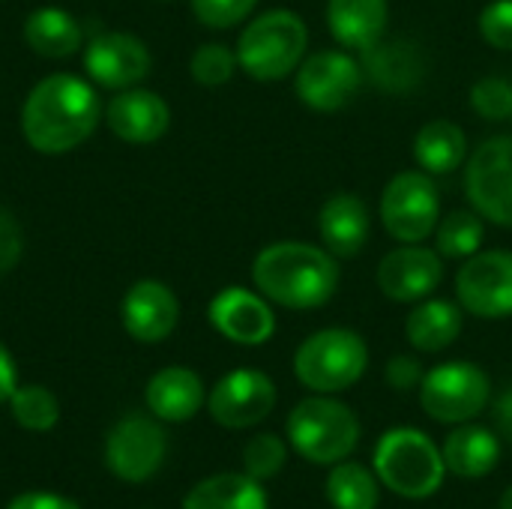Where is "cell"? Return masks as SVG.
Returning <instances> with one entry per match:
<instances>
[{
	"instance_id": "obj_27",
	"label": "cell",
	"mask_w": 512,
	"mask_h": 509,
	"mask_svg": "<svg viewBox=\"0 0 512 509\" xmlns=\"http://www.w3.org/2000/svg\"><path fill=\"white\" fill-rule=\"evenodd\" d=\"M24 39L42 57H69L81 45V27L69 12L45 6L27 18Z\"/></svg>"
},
{
	"instance_id": "obj_21",
	"label": "cell",
	"mask_w": 512,
	"mask_h": 509,
	"mask_svg": "<svg viewBox=\"0 0 512 509\" xmlns=\"http://www.w3.org/2000/svg\"><path fill=\"white\" fill-rule=\"evenodd\" d=\"M204 405V384L192 369L171 366L150 378L147 384V408L153 417L165 423H186Z\"/></svg>"
},
{
	"instance_id": "obj_20",
	"label": "cell",
	"mask_w": 512,
	"mask_h": 509,
	"mask_svg": "<svg viewBox=\"0 0 512 509\" xmlns=\"http://www.w3.org/2000/svg\"><path fill=\"white\" fill-rule=\"evenodd\" d=\"M387 18V0H327L330 33L351 51L375 48L387 33Z\"/></svg>"
},
{
	"instance_id": "obj_31",
	"label": "cell",
	"mask_w": 512,
	"mask_h": 509,
	"mask_svg": "<svg viewBox=\"0 0 512 509\" xmlns=\"http://www.w3.org/2000/svg\"><path fill=\"white\" fill-rule=\"evenodd\" d=\"M288 450L276 435H255L243 450V468L252 480H273L285 468Z\"/></svg>"
},
{
	"instance_id": "obj_10",
	"label": "cell",
	"mask_w": 512,
	"mask_h": 509,
	"mask_svg": "<svg viewBox=\"0 0 512 509\" xmlns=\"http://www.w3.org/2000/svg\"><path fill=\"white\" fill-rule=\"evenodd\" d=\"M456 294L465 312L477 318L512 315V252L489 249L465 258L456 276Z\"/></svg>"
},
{
	"instance_id": "obj_6",
	"label": "cell",
	"mask_w": 512,
	"mask_h": 509,
	"mask_svg": "<svg viewBox=\"0 0 512 509\" xmlns=\"http://www.w3.org/2000/svg\"><path fill=\"white\" fill-rule=\"evenodd\" d=\"M288 438L303 459L315 465H336L348 453H354L360 441V423L348 405L315 396L303 399L291 411Z\"/></svg>"
},
{
	"instance_id": "obj_9",
	"label": "cell",
	"mask_w": 512,
	"mask_h": 509,
	"mask_svg": "<svg viewBox=\"0 0 512 509\" xmlns=\"http://www.w3.org/2000/svg\"><path fill=\"white\" fill-rule=\"evenodd\" d=\"M465 192L483 219L512 228V135H495L471 153Z\"/></svg>"
},
{
	"instance_id": "obj_1",
	"label": "cell",
	"mask_w": 512,
	"mask_h": 509,
	"mask_svg": "<svg viewBox=\"0 0 512 509\" xmlns=\"http://www.w3.org/2000/svg\"><path fill=\"white\" fill-rule=\"evenodd\" d=\"M99 120L93 87L75 75H51L39 81L21 111V129L39 153H69L84 144Z\"/></svg>"
},
{
	"instance_id": "obj_7",
	"label": "cell",
	"mask_w": 512,
	"mask_h": 509,
	"mask_svg": "<svg viewBox=\"0 0 512 509\" xmlns=\"http://www.w3.org/2000/svg\"><path fill=\"white\" fill-rule=\"evenodd\" d=\"M489 396V375L462 360L435 366L420 384V405L438 423H468L480 417L489 405Z\"/></svg>"
},
{
	"instance_id": "obj_2",
	"label": "cell",
	"mask_w": 512,
	"mask_h": 509,
	"mask_svg": "<svg viewBox=\"0 0 512 509\" xmlns=\"http://www.w3.org/2000/svg\"><path fill=\"white\" fill-rule=\"evenodd\" d=\"M252 279L267 300L285 309H318L339 288V264L327 249L285 240L255 258Z\"/></svg>"
},
{
	"instance_id": "obj_15",
	"label": "cell",
	"mask_w": 512,
	"mask_h": 509,
	"mask_svg": "<svg viewBox=\"0 0 512 509\" xmlns=\"http://www.w3.org/2000/svg\"><path fill=\"white\" fill-rule=\"evenodd\" d=\"M441 279H444L441 255L417 243L393 249L390 255H384L378 267V285L396 303L426 300L441 285Z\"/></svg>"
},
{
	"instance_id": "obj_17",
	"label": "cell",
	"mask_w": 512,
	"mask_h": 509,
	"mask_svg": "<svg viewBox=\"0 0 512 509\" xmlns=\"http://www.w3.org/2000/svg\"><path fill=\"white\" fill-rule=\"evenodd\" d=\"M210 324L237 345H264L276 330L270 306L246 288L219 291L210 303Z\"/></svg>"
},
{
	"instance_id": "obj_35",
	"label": "cell",
	"mask_w": 512,
	"mask_h": 509,
	"mask_svg": "<svg viewBox=\"0 0 512 509\" xmlns=\"http://www.w3.org/2000/svg\"><path fill=\"white\" fill-rule=\"evenodd\" d=\"M480 33L492 48L512 51V0H492L480 12Z\"/></svg>"
},
{
	"instance_id": "obj_29",
	"label": "cell",
	"mask_w": 512,
	"mask_h": 509,
	"mask_svg": "<svg viewBox=\"0 0 512 509\" xmlns=\"http://www.w3.org/2000/svg\"><path fill=\"white\" fill-rule=\"evenodd\" d=\"M483 216L480 213H465L456 210L447 219L438 222L435 228V240H438V252L444 258H471L480 252L483 243Z\"/></svg>"
},
{
	"instance_id": "obj_11",
	"label": "cell",
	"mask_w": 512,
	"mask_h": 509,
	"mask_svg": "<svg viewBox=\"0 0 512 509\" xmlns=\"http://www.w3.org/2000/svg\"><path fill=\"white\" fill-rule=\"evenodd\" d=\"M108 471L126 483L150 480L165 462V432L159 423L141 414H129L120 420L105 444Z\"/></svg>"
},
{
	"instance_id": "obj_5",
	"label": "cell",
	"mask_w": 512,
	"mask_h": 509,
	"mask_svg": "<svg viewBox=\"0 0 512 509\" xmlns=\"http://www.w3.org/2000/svg\"><path fill=\"white\" fill-rule=\"evenodd\" d=\"M369 366V348L354 330L330 327L312 333L294 354V375L315 393H339L354 387Z\"/></svg>"
},
{
	"instance_id": "obj_23",
	"label": "cell",
	"mask_w": 512,
	"mask_h": 509,
	"mask_svg": "<svg viewBox=\"0 0 512 509\" xmlns=\"http://www.w3.org/2000/svg\"><path fill=\"white\" fill-rule=\"evenodd\" d=\"M405 333L417 351H444L462 333V309L450 300H426L408 315Z\"/></svg>"
},
{
	"instance_id": "obj_40",
	"label": "cell",
	"mask_w": 512,
	"mask_h": 509,
	"mask_svg": "<svg viewBox=\"0 0 512 509\" xmlns=\"http://www.w3.org/2000/svg\"><path fill=\"white\" fill-rule=\"evenodd\" d=\"M495 423H498L501 435L512 441V384L504 390V396L495 402Z\"/></svg>"
},
{
	"instance_id": "obj_3",
	"label": "cell",
	"mask_w": 512,
	"mask_h": 509,
	"mask_svg": "<svg viewBox=\"0 0 512 509\" xmlns=\"http://www.w3.org/2000/svg\"><path fill=\"white\" fill-rule=\"evenodd\" d=\"M375 474L393 495L423 501L441 489L447 465L429 435L417 429H393L375 447Z\"/></svg>"
},
{
	"instance_id": "obj_16",
	"label": "cell",
	"mask_w": 512,
	"mask_h": 509,
	"mask_svg": "<svg viewBox=\"0 0 512 509\" xmlns=\"http://www.w3.org/2000/svg\"><path fill=\"white\" fill-rule=\"evenodd\" d=\"M180 318V303L168 285L144 279L135 282L123 297V327L138 342H162L174 333Z\"/></svg>"
},
{
	"instance_id": "obj_25",
	"label": "cell",
	"mask_w": 512,
	"mask_h": 509,
	"mask_svg": "<svg viewBox=\"0 0 512 509\" xmlns=\"http://www.w3.org/2000/svg\"><path fill=\"white\" fill-rule=\"evenodd\" d=\"M366 54V66L363 72H369V78L384 87V90H411L420 78H423V63L414 45L396 39V42H378L375 48L363 51Z\"/></svg>"
},
{
	"instance_id": "obj_34",
	"label": "cell",
	"mask_w": 512,
	"mask_h": 509,
	"mask_svg": "<svg viewBox=\"0 0 512 509\" xmlns=\"http://www.w3.org/2000/svg\"><path fill=\"white\" fill-rule=\"evenodd\" d=\"M258 0H192V12L201 24L213 30H225L240 24Z\"/></svg>"
},
{
	"instance_id": "obj_19",
	"label": "cell",
	"mask_w": 512,
	"mask_h": 509,
	"mask_svg": "<svg viewBox=\"0 0 512 509\" xmlns=\"http://www.w3.org/2000/svg\"><path fill=\"white\" fill-rule=\"evenodd\" d=\"M105 117L111 132L129 144H153L171 123L165 99L150 90H123L117 99H111Z\"/></svg>"
},
{
	"instance_id": "obj_36",
	"label": "cell",
	"mask_w": 512,
	"mask_h": 509,
	"mask_svg": "<svg viewBox=\"0 0 512 509\" xmlns=\"http://www.w3.org/2000/svg\"><path fill=\"white\" fill-rule=\"evenodd\" d=\"M21 249H24V237H21V228L15 222V216L0 207V276L9 273L18 258H21Z\"/></svg>"
},
{
	"instance_id": "obj_33",
	"label": "cell",
	"mask_w": 512,
	"mask_h": 509,
	"mask_svg": "<svg viewBox=\"0 0 512 509\" xmlns=\"http://www.w3.org/2000/svg\"><path fill=\"white\" fill-rule=\"evenodd\" d=\"M471 105L483 120H507L512 117V84L498 75L480 78L471 87Z\"/></svg>"
},
{
	"instance_id": "obj_22",
	"label": "cell",
	"mask_w": 512,
	"mask_h": 509,
	"mask_svg": "<svg viewBox=\"0 0 512 509\" xmlns=\"http://www.w3.org/2000/svg\"><path fill=\"white\" fill-rule=\"evenodd\" d=\"M441 453H444L447 471H453L456 477H465V480H480L495 471V465L501 459V444H498L495 432H489L483 426H462L444 441Z\"/></svg>"
},
{
	"instance_id": "obj_4",
	"label": "cell",
	"mask_w": 512,
	"mask_h": 509,
	"mask_svg": "<svg viewBox=\"0 0 512 509\" xmlns=\"http://www.w3.org/2000/svg\"><path fill=\"white\" fill-rule=\"evenodd\" d=\"M309 30L297 12L273 9L255 18L237 42V63L255 81H279L291 75L306 54Z\"/></svg>"
},
{
	"instance_id": "obj_28",
	"label": "cell",
	"mask_w": 512,
	"mask_h": 509,
	"mask_svg": "<svg viewBox=\"0 0 512 509\" xmlns=\"http://www.w3.org/2000/svg\"><path fill=\"white\" fill-rule=\"evenodd\" d=\"M327 498L333 509H375L378 483L369 468L357 462H342L327 477Z\"/></svg>"
},
{
	"instance_id": "obj_14",
	"label": "cell",
	"mask_w": 512,
	"mask_h": 509,
	"mask_svg": "<svg viewBox=\"0 0 512 509\" xmlns=\"http://www.w3.org/2000/svg\"><path fill=\"white\" fill-rule=\"evenodd\" d=\"M87 75L108 90H129L150 72V51L129 33H99L84 51Z\"/></svg>"
},
{
	"instance_id": "obj_24",
	"label": "cell",
	"mask_w": 512,
	"mask_h": 509,
	"mask_svg": "<svg viewBox=\"0 0 512 509\" xmlns=\"http://www.w3.org/2000/svg\"><path fill=\"white\" fill-rule=\"evenodd\" d=\"M183 509H267V495L249 474H219L198 483Z\"/></svg>"
},
{
	"instance_id": "obj_12",
	"label": "cell",
	"mask_w": 512,
	"mask_h": 509,
	"mask_svg": "<svg viewBox=\"0 0 512 509\" xmlns=\"http://www.w3.org/2000/svg\"><path fill=\"white\" fill-rule=\"evenodd\" d=\"M363 66L345 51H318L297 69V96L315 111L345 108L363 87Z\"/></svg>"
},
{
	"instance_id": "obj_39",
	"label": "cell",
	"mask_w": 512,
	"mask_h": 509,
	"mask_svg": "<svg viewBox=\"0 0 512 509\" xmlns=\"http://www.w3.org/2000/svg\"><path fill=\"white\" fill-rule=\"evenodd\" d=\"M12 393H15V366L6 348L0 345V402H9Z\"/></svg>"
},
{
	"instance_id": "obj_8",
	"label": "cell",
	"mask_w": 512,
	"mask_h": 509,
	"mask_svg": "<svg viewBox=\"0 0 512 509\" xmlns=\"http://www.w3.org/2000/svg\"><path fill=\"white\" fill-rule=\"evenodd\" d=\"M381 219L399 243H423L441 222V198L435 180L426 171L396 174L384 186Z\"/></svg>"
},
{
	"instance_id": "obj_38",
	"label": "cell",
	"mask_w": 512,
	"mask_h": 509,
	"mask_svg": "<svg viewBox=\"0 0 512 509\" xmlns=\"http://www.w3.org/2000/svg\"><path fill=\"white\" fill-rule=\"evenodd\" d=\"M6 509H78L72 501L60 498V495H48V492H27L18 495Z\"/></svg>"
},
{
	"instance_id": "obj_18",
	"label": "cell",
	"mask_w": 512,
	"mask_h": 509,
	"mask_svg": "<svg viewBox=\"0 0 512 509\" xmlns=\"http://www.w3.org/2000/svg\"><path fill=\"white\" fill-rule=\"evenodd\" d=\"M318 231L330 255L336 258H354L363 252L372 234L369 207L354 192H336L324 201L318 213Z\"/></svg>"
},
{
	"instance_id": "obj_26",
	"label": "cell",
	"mask_w": 512,
	"mask_h": 509,
	"mask_svg": "<svg viewBox=\"0 0 512 509\" xmlns=\"http://www.w3.org/2000/svg\"><path fill=\"white\" fill-rule=\"evenodd\" d=\"M468 138L453 120H432L414 138V156L429 174H450L465 162Z\"/></svg>"
},
{
	"instance_id": "obj_41",
	"label": "cell",
	"mask_w": 512,
	"mask_h": 509,
	"mask_svg": "<svg viewBox=\"0 0 512 509\" xmlns=\"http://www.w3.org/2000/svg\"><path fill=\"white\" fill-rule=\"evenodd\" d=\"M498 509H512V486L504 492V498H501V507Z\"/></svg>"
},
{
	"instance_id": "obj_32",
	"label": "cell",
	"mask_w": 512,
	"mask_h": 509,
	"mask_svg": "<svg viewBox=\"0 0 512 509\" xmlns=\"http://www.w3.org/2000/svg\"><path fill=\"white\" fill-rule=\"evenodd\" d=\"M237 66H240V63H237V54H234L231 48L219 45V42L201 45V48L192 54V63H189L192 78H195L198 84H204V87H219V84L231 81V75H234Z\"/></svg>"
},
{
	"instance_id": "obj_37",
	"label": "cell",
	"mask_w": 512,
	"mask_h": 509,
	"mask_svg": "<svg viewBox=\"0 0 512 509\" xmlns=\"http://www.w3.org/2000/svg\"><path fill=\"white\" fill-rule=\"evenodd\" d=\"M423 366L414 357H393L387 363V384L393 390H414L423 384Z\"/></svg>"
},
{
	"instance_id": "obj_30",
	"label": "cell",
	"mask_w": 512,
	"mask_h": 509,
	"mask_svg": "<svg viewBox=\"0 0 512 509\" xmlns=\"http://www.w3.org/2000/svg\"><path fill=\"white\" fill-rule=\"evenodd\" d=\"M9 405H12L15 423L21 429H30V432H48L60 420V405H57L54 393L45 390V387H36V384L15 387Z\"/></svg>"
},
{
	"instance_id": "obj_13",
	"label": "cell",
	"mask_w": 512,
	"mask_h": 509,
	"mask_svg": "<svg viewBox=\"0 0 512 509\" xmlns=\"http://www.w3.org/2000/svg\"><path fill=\"white\" fill-rule=\"evenodd\" d=\"M207 405L219 426L249 429L270 417L276 405V387L258 369H237L213 387Z\"/></svg>"
}]
</instances>
